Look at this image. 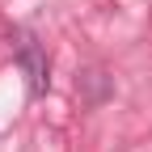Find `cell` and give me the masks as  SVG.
Listing matches in <instances>:
<instances>
[{
  "label": "cell",
  "instance_id": "6da1fadb",
  "mask_svg": "<svg viewBox=\"0 0 152 152\" xmlns=\"http://www.w3.org/2000/svg\"><path fill=\"white\" fill-rule=\"evenodd\" d=\"M13 59H17V68H21V76H26L30 97H42L47 85H51V76H47V51L38 47L34 34H26V30L17 34V42H13Z\"/></svg>",
  "mask_w": 152,
  "mask_h": 152
}]
</instances>
